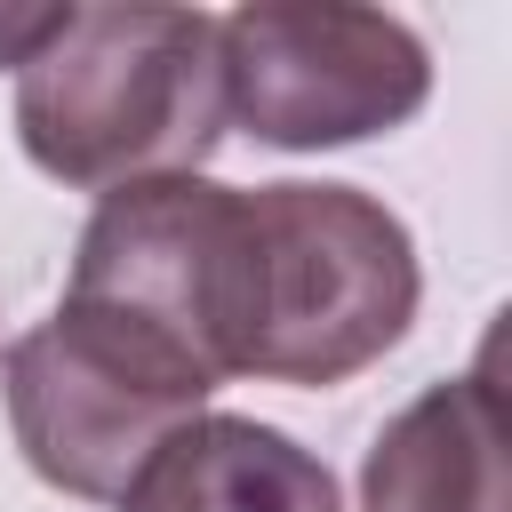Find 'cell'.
Returning <instances> with one entry per match:
<instances>
[{
    "label": "cell",
    "mask_w": 512,
    "mask_h": 512,
    "mask_svg": "<svg viewBox=\"0 0 512 512\" xmlns=\"http://www.w3.org/2000/svg\"><path fill=\"white\" fill-rule=\"evenodd\" d=\"M16 144L64 192L200 176L224 144L216 16L200 8H64L16 64Z\"/></svg>",
    "instance_id": "6da1fadb"
},
{
    "label": "cell",
    "mask_w": 512,
    "mask_h": 512,
    "mask_svg": "<svg viewBox=\"0 0 512 512\" xmlns=\"http://www.w3.org/2000/svg\"><path fill=\"white\" fill-rule=\"evenodd\" d=\"M248 360L264 384H352L376 368L424 296L416 232L360 184H256L248 192Z\"/></svg>",
    "instance_id": "7a4b0ae2"
},
{
    "label": "cell",
    "mask_w": 512,
    "mask_h": 512,
    "mask_svg": "<svg viewBox=\"0 0 512 512\" xmlns=\"http://www.w3.org/2000/svg\"><path fill=\"white\" fill-rule=\"evenodd\" d=\"M248 192L216 176H144L96 200L64 304H88L208 384L248 360Z\"/></svg>",
    "instance_id": "3957f363"
},
{
    "label": "cell",
    "mask_w": 512,
    "mask_h": 512,
    "mask_svg": "<svg viewBox=\"0 0 512 512\" xmlns=\"http://www.w3.org/2000/svg\"><path fill=\"white\" fill-rule=\"evenodd\" d=\"M224 120L272 152H336L432 104V48L408 16L344 0H248L216 16Z\"/></svg>",
    "instance_id": "277c9868"
},
{
    "label": "cell",
    "mask_w": 512,
    "mask_h": 512,
    "mask_svg": "<svg viewBox=\"0 0 512 512\" xmlns=\"http://www.w3.org/2000/svg\"><path fill=\"white\" fill-rule=\"evenodd\" d=\"M208 392H216L208 376L64 296L40 328H24L0 352V408L24 464L80 504H120L136 464L184 416H200Z\"/></svg>",
    "instance_id": "5b68a950"
},
{
    "label": "cell",
    "mask_w": 512,
    "mask_h": 512,
    "mask_svg": "<svg viewBox=\"0 0 512 512\" xmlns=\"http://www.w3.org/2000/svg\"><path fill=\"white\" fill-rule=\"evenodd\" d=\"M360 512H512V464H504V392L480 352V368L424 384L360 464Z\"/></svg>",
    "instance_id": "8992f818"
},
{
    "label": "cell",
    "mask_w": 512,
    "mask_h": 512,
    "mask_svg": "<svg viewBox=\"0 0 512 512\" xmlns=\"http://www.w3.org/2000/svg\"><path fill=\"white\" fill-rule=\"evenodd\" d=\"M120 512H344V496L296 432L200 408L136 464Z\"/></svg>",
    "instance_id": "52a82bcc"
},
{
    "label": "cell",
    "mask_w": 512,
    "mask_h": 512,
    "mask_svg": "<svg viewBox=\"0 0 512 512\" xmlns=\"http://www.w3.org/2000/svg\"><path fill=\"white\" fill-rule=\"evenodd\" d=\"M64 8H0V64H24L48 32H56Z\"/></svg>",
    "instance_id": "ba28073f"
}]
</instances>
